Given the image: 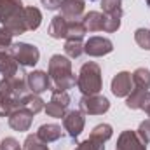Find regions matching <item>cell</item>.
<instances>
[{
	"mask_svg": "<svg viewBox=\"0 0 150 150\" xmlns=\"http://www.w3.org/2000/svg\"><path fill=\"white\" fill-rule=\"evenodd\" d=\"M101 9L105 16L122 18V0H101Z\"/></svg>",
	"mask_w": 150,
	"mask_h": 150,
	"instance_id": "obj_23",
	"label": "cell"
},
{
	"mask_svg": "<svg viewBox=\"0 0 150 150\" xmlns=\"http://www.w3.org/2000/svg\"><path fill=\"white\" fill-rule=\"evenodd\" d=\"M63 49L70 59H77L84 52V42H82V38H67Z\"/></svg>",
	"mask_w": 150,
	"mask_h": 150,
	"instance_id": "obj_22",
	"label": "cell"
},
{
	"mask_svg": "<svg viewBox=\"0 0 150 150\" xmlns=\"http://www.w3.org/2000/svg\"><path fill=\"white\" fill-rule=\"evenodd\" d=\"M89 2H94V0H89Z\"/></svg>",
	"mask_w": 150,
	"mask_h": 150,
	"instance_id": "obj_37",
	"label": "cell"
},
{
	"mask_svg": "<svg viewBox=\"0 0 150 150\" xmlns=\"http://www.w3.org/2000/svg\"><path fill=\"white\" fill-rule=\"evenodd\" d=\"M23 150H49V147H47V143H44L38 138L37 133H35V134H28L26 136V140L23 143Z\"/></svg>",
	"mask_w": 150,
	"mask_h": 150,
	"instance_id": "obj_27",
	"label": "cell"
},
{
	"mask_svg": "<svg viewBox=\"0 0 150 150\" xmlns=\"http://www.w3.org/2000/svg\"><path fill=\"white\" fill-rule=\"evenodd\" d=\"M79 107L87 115H103L110 110V101L101 94H91V96H82Z\"/></svg>",
	"mask_w": 150,
	"mask_h": 150,
	"instance_id": "obj_5",
	"label": "cell"
},
{
	"mask_svg": "<svg viewBox=\"0 0 150 150\" xmlns=\"http://www.w3.org/2000/svg\"><path fill=\"white\" fill-rule=\"evenodd\" d=\"M84 7H86L84 0H63L59 9H61V16H65L70 21H77V19H82Z\"/></svg>",
	"mask_w": 150,
	"mask_h": 150,
	"instance_id": "obj_12",
	"label": "cell"
},
{
	"mask_svg": "<svg viewBox=\"0 0 150 150\" xmlns=\"http://www.w3.org/2000/svg\"><path fill=\"white\" fill-rule=\"evenodd\" d=\"M120 28V19L119 18H110V16H105V26H103V32L107 33H113Z\"/></svg>",
	"mask_w": 150,
	"mask_h": 150,
	"instance_id": "obj_33",
	"label": "cell"
},
{
	"mask_svg": "<svg viewBox=\"0 0 150 150\" xmlns=\"http://www.w3.org/2000/svg\"><path fill=\"white\" fill-rule=\"evenodd\" d=\"M0 150H23V147L19 145V142L12 136H7L0 142Z\"/></svg>",
	"mask_w": 150,
	"mask_h": 150,
	"instance_id": "obj_32",
	"label": "cell"
},
{
	"mask_svg": "<svg viewBox=\"0 0 150 150\" xmlns=\"http://www.w3.org/2000/svg\"><path fill=\"white\" fill-rule=\"evenodd\" d=\"M82 23L86 26V32H103L105 26V14L98 11H89L82 16Z\"/></svg>",
	"mask_w": 150,
	"mask_h": 150,
	"instance_id": "obj_13",
	"label": "cell"
},
{
	"mask_svg": "<svg viewBox=\"0 0 150 150\" xmlns=\"http://www.w3.org/2000/svg\"><path fill=\"white\" fill-rule=\"evenodd\" d=\"M37 136L44 143H52L63 136V131H61V126L58 124H42L37 131Z\"/></svg>",
	"mask_w": 150,
	"mask_h": 150,
	"instance_id": "obj_15",
	"label": "cell"
},
{
	"mask_svg": "<svg viewBox=\"0 0 150 150\" xmlns=\"http://www.w3.org/2000/svg\"><path fill=\"white\" fill-rule=\"evenodd\" d=\"M23 7V0H0V23L5 25Z\"/></svg>",
	"mask_w": 150,
	"mask_h": 150,
	"instance_id": "obj_14",
	"label": "cell"
},
{
	"mask_svg": "<svg viewBox=\"0 0 150 150\" xmlns=\"http://www.w3.org/2000/svg\"><path fill=\"white\" fill-rule=\"evenodd\" d=\"M23 107H26L33 115H37L38 112H42L45 108V103L44 100L40 98V94H33V93H28L23 96Z\"/></svg>",
	"mask_w": 150,
	"mask_h": 150,
	"instance_id": "obj_20",
	"label": "cell"
},
{
	"mask_svg": "<svg viewBox=\"0 0 150 150\" xmlns=\"http://www.w3.org/2000/svg\"><path fill=\"white\" fill-rule=\"evenodd\" d=\"M84 126H86V117L82 110H70V112L65 113L63 117V127L65 131L68 133L70 138H79L80 133L84 131Z\"/></svg>",
	"mask_w": 150,
	"mask_h": 150,
	"instance_id": "obj_7",
	"label": "cell"
},
{
	"mask_svg": "<svg viewBox=\"0 0 150 150\" xmlns=\"http://www.w3.org/2000/svg\"><path fill=\"white\" fill-rule=\"evenodd\" d=\"M75 150H105V143L103 142H98V140H94V138L89 136L87 140L77 143Z\"/></svg>",
	"mask_w": 150,
	"mask_h": 150,
	"instance_id": "obj_29",
	"label": "cell"
},
{
	"mask_svg": "<svg viewBox=\"0 0 150 150\" xmlns=\"http://www.w3.org/2000/svg\"><path fill=\"white\" fill-rule=\"evenodd\" d=\"M112 93L117 98H127V94L133 91V77L129 72H119L112 79Z\"/></svg>",
	"mask_w": 150,
	"mask_h": 150,
	"instance_id": "obj_11",
	"label": "cell"
},
{
	"mask_svg": "<svg viewBox=\"0 0 150 150\" xmlns=\"http://www.w3.org/2000/svg\"><path fill=\"white\" fill-rule=\"evenodd\" d=\"M113 134V129L110 124H98L93 131H91V138H94V140H98V142H103V143H107L110 138H112Z\"/></svg>",
	"mask_w": 150,
	"mask_h": 150,
	"instance_id": "obj_25",
	"label": "cell"
},
{
	"mask_svg": "<svg viewBox=\"0 0 150 150\" xmlns=\"http://www.w3.org/2000/svg\"><path fill=\"white\" fill-rule=\"evenodd\" d=\"M136 133H138V136L142 138V142L149 145V143H150V119L143 120V122L140 124V127H138V131H136Z\"/></svg>",
	"mask_w": 150,
	"mask_h": 150,
	"instance_id": "obj_31",
	"label": "cell"
},
{
	"mask_svg": "<svg viewBox=\"0 0 150 150\" xmlns=\"http://www.w3.org/2000/svg\"><path fill=\"white\" fill-rule=\"evenodd\" d=\"M32 122H33V113L30 112L26 107H21V108L14 110L9 115V126L14 131H19V133L28 131L30 126H32Z\"/></svg>",
	"mask_w": 150,
	"mask_h": 150,
	"instance_id": "obj_10",
	"label": "cell"
},
{
	"mask_svg": "<svg viewBox=\"0 0 150 150\" xmlns=\"http://www.w3.org/2000/svg\"><path fill=\"white\" fill-rule=\"evenodd\" d=\"M134 40H136V44L142 49L150 51V30H147V28H138L134 32Z\"/></svg>",
	"mask_w": 150,
	"mask_h": 150,
	"instance_id": "obj_28",
	"label": "cell"
},
{
	"mask_svg": "<svg viewBox=\"0 0 150 150\" xmlns=\"http://www.w3.org/2000/svg\"><path fill=\"white\" fill-rule=\"evenodd\" d=\"M23 9H25V7H23ZM23 9H21L18 14H14V16L4 25L12 35H21V33L28 32V28H26V21H25V14H23Z\"/></svg>",
	"mask_w": 150,
	"mask_h": 150,
	"instance_id": "obj_18",
	"label": "cell"
},
{
	"mask_svg": "<svg viewBox=\"0 0 150 150\" xmlns=\"http://www.w3.org/2000/svg\"><path fill=\"white\" fill-rule=\"evenodd\" d=\"M140 110H143L150 119V93L149 91L145 93V98H143V103H142V108H140Z\"/></svg>",
	"mask_w": 150,
	"mask_h": 150,
	"instance_id": "obj_35",
	"label": "cell"
},
{
	"mask_svg": "<svg viewBox=\"0 0 150 150\" xmlns=\"http://www.w3.org/2000/svg\"><path fill=\"white\" fill-rule=\"evenodd\" d=\"M145 2H147V5H149V7H150V0H145Z\"/></svg>",
	"mask_w": 150,
	"mask_h": 150,
	"instance_id": "obj_36",
	"label": "cell"
},
{
	"mask_svg": "<svg viewBox=\"0 0 150 150\" xmlns=\"http://www.w3.org/2000/svg\"><path fill=\"white\" fill-rule=\"evenodd\" d=\"M23 14H25V21H26L28 32H35V30H38V26L42 25V12L38 11L37 7L28 5V7L23 9Z\"/></svg>",
	"mask_w": 150,
	"mask_h": 150,
	"instance_id": "obj_19",
	"label": "cell"
},
{
	"mask_svg": "<svg viewBox=\"0 0 150 150\" xmlns=\"http://www.w3.org/2000/svg\"><path fill=\"white\" fill-rule=\"evenodd\" d=\"M26 82H28V91L33 94H42L45 91H51L52 82L47 72L44 70H33L26 75Z\"/></svg>",
	"mask_w": 150,
	"mask_h": 150,
	"instance_id": "obj_8",
	"label": "cell"
},
{
	"mask_svg": "<svg viewBox=\"0 0 150 150\" xmlns=\"http://www.w3.org/2000/svg\"><path fill=\"white\" fill-rule=\"evenodd\" d=\"M9 52L14 56L19 67H35L40 59V51L33 44L28 42H16L9 47Z\"/></svg>",
	"mask_w": 150,
	"mask_h": 150,
	"instance_id": "obj_3",
	"label": "cell"
},
{
	"mask_svg": "<svg viewBox=\"0 0 150 150\" xmlns=\"http://www.w3.org/2000/svg\"><path fill=\"white\" fill-rule=\"evenodd\" d=\"M77 87L80 89L82 96L100 94V91L103 89V77L98 63L87 61L80 67L79 77H77Z\"/></svg>",
	"mask_w": 150,
	"mask_h": 150,
	"instance_id": "obj_2",
	"label": "cell"
},
{
	"mask_svg": "<svg viewBox=\"0 0 150 150\" xmlns=\"http://www.w3.org/2000/svg\"><path fill=\"white\" fill-rule=\"evenodd\" d=\"M21 67L18 65V61L14 59V56L7 51H0V74L4 77H9V75H14Z\"/></svg>",
	"mask_w": 150,
	"mask_h": 150,
	"instance_id": "obj_17",
	"label": "cell"
},
{
	"mask_svg": "<svg viewBox=\"0 0 150 150\" xmlns=\"http://www.w3.org/2000/svg\"><path fill=\"white\" fill-rule=\"evenodd\" d=\"M115 150H147V143L142 142L136 131L126 129L119 134Z\"/></svg>",
	"mask_w": 150,
	"mask_h": 150,
	"instance_id": "obj_9",
	"label": "cell"
},
{
	"mask_svg": "<svg viewBox=\"0 0 150 150\" xmlns=\"http://www.w3.org/2000/svg\"><path fill=\"white\" fill-rule=\"evenodd\" d=\"M145 89H140V87H133V91L127 94V100H126V107L131 108V110H140L142 108V103H143V98H145Z\"/></svg>",
	"mask_w": 150,
	"mask_h": 150,
	"instance_id": "obj_24",
	"label": "cell"
},
{
	"mask_svg": "<svg viewBox=\"0 0 150 150\" xmlns=\"http://www.w3.org/2000/svg\"><path fill=\"white\" fill-rule=\"evenodd\" d=\"M12 33L5 28V26H2L0 28V51H7L11 45H12Z\"/></svg>",
	"mask_w": 150,
	"mask_h": 150,
	"instance_id": "obj_30",
	"label": "cell"
},
{
	"mask_svg": "<svg viewBox=\"0 0 150 150\" xmlns=\"http://www.w3.org/2000/svg\"><path fill=\"white\" fill-rule=\"evenodd\" d=\"M61 2L63 0H40V4L47 9V11H58L61 7Z\"/></svg>",
	"mask_w": 150,
	"mask_h": 150,
	"instance_id": "obj_34",
	"label": "cell"
},
{
	"mask_svg": "<svg viewBox=\"0 0 150 150\" xmlns=\"http://www.w3.org/2000/svg\"><path fill=\"white\" fill-rule=\"evenodd\" d=\"M47 74L51 77V82L54 84V89L68 91L77 84V77L72 70V61L68 56H61V54L51 56Z\"/></svg>",
	"mask_w": 150,
	"mask_h": 150,
	"instance_id": "obj_1",
	"label": "cell"
},
{
	"mask_svg": "<svg viewBox=\"0 0 150 150\" xmlns=\"http://www.w3.org/2000/svg\"><path fill=\"white\" fill-rule=\"evenodd\" d=\"M87 32H86V26L82 23V19H77V21H70L68 19V32H67V38H84Z\"/></svg>",
	"mask_w": 150,
	"mask_h": 150,
	"instance_id": "obj_26",
	"label": "cell"
},
{
	"mask_svg": "<svg viewBox=\"0 0 150 150\" xmlns=\"http://www.w3.org/2000/svg\"><path fill=\"white\" fill-rule=\"evenodd\" d=\"M67 32H68V19L61 14L54 16L49 25V35L56 40H61V38H67Z\"/></svg>",
	"mask_w": 150,
	"mask_h": 150,
	"instance_id": "obj_16",
	"label": "cell"
},
{
	"mask_svg": "<svg viewBox=\"0 0 150 150\" xmlns=\"http://www.w3.org/2000/svg\"><path fill=\"white\" fill-rule=\"evenodd\" d=\"M51 100L49 103H45V113L52 119H61L65 117V113L68 112V107H70V96L67 91H61V89H51Z\"/></svg>",
	"mask_w": 150,
	"mask_h": 150,
	"instance_id": "obj_4",
	"label": "cell"
},
{
	"mask_svg": "<svg viewBox=\"0 0 150 150\" xmlns=\"http://www.w3.org/2000/svg\"><path fill=\"white\" fill-rule=\"evenodd\" d=\"M131 77H133V86L134 87H140V89H145V91L150 89V70L149 68H145V67L136 68L131 74Z\"/></svg>",
	"mask_w": 150,
	"mask_h": 150,
	"instance_id": "obj_21",
	"label": "cell"
},
{
	"mask_svg": "<svg viewBox=\"0 0 150 150\" xmlns=\"http://www.w3.org/2000/svg\"><path fill=\"white\" fill-rule=\"evenodd\" d=\"M113 51V44L107 37H89L84 44V52L91 58H101Z\"/></svg>",
	"mask_w": 150,
	"mask_h": 150,
	"instance_id": "obj_6",
	"label": "cell"
}]
</instances>
